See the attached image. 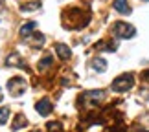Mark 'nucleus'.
Instances as JSON below:
<instances>
[{"label": "nucleus", "instance_id": "16", "mask_svg": "<svg viewBox=\"0 0 149 132\" xmlns=\"http://www.w3.org/2000/svg\"><path fill=\"white\" fill-rule=\"evenodd\" d=\"M4 99V95H2V92H0V101H2Z\"/></svg>", "mask_w": 149, "mask_h": 132}, {"label": "nucleus", "instance_id": "9", "mask_svg": "<svg viewBox=\"0 0 149 132\" xmlns=\"http://www.w3.org/2000/svg\"><path fill=\"white\" fill-rule=\"evenodd\" d=\"M92 68L96 72H105L107 70V61L101 59V57H96V59L92 61Z\"/></svg>", "mask_w": 149, "mask_h": 132}, {"label": "nucleus", "instance_id": "13", "mask_svg": "<svg viewBox=\"0 0 149 132\" xmlns=\"http://www.w3.org/2000/svg\"><path fill=\"white\" fill-rule=\"evenodd\" d=\"M8 117H9V108L0 106V125H4L6 121H8Z\"/></svg>", "mask_w": 149, "mask_h": 132}, {"label": "nucleus", "instance_id": "7", "mask_svg": "<svg viewBox=\"0 0 149 132\" xmlns=\"http://www.w3.org/2000/svg\"><path fill=\"white\" fill-rule=\"evenodd\" d=\"M55 50H57V53H59L61 59H70V57H72V51H70V48H68L66 44L57 42V44H55Z\"/></svg>", "mask_w": 149, "mask_h": 132}, {"label": "nucleus", "instance_id": "11", "mask_svg": "<svg viewBox=\"0 0 149 132\" xmlns=\"http://www.w3.org/2000/svg\"><path fill=\"white\" fill-rule=\"evenodd\" d=\"M52 62H54V57H52V55H46L41 62H39V68H41V70H46L48 66H52Z\"/></svg>", "mask_w": 149, "mask_h": 132}, {"label": "nucleus", "instance_id": "8", "mask_svg": "<svg viewBox=\"0 0 149 132\" xmlns=\"http://www.w3.org/2000/svg\"><path fill=\"white\" fill-rule=\"evenodd\" d=\"M35 28H37V22H26V24L20 28V31H19V33H20V37H22V39H28V37L31 35V31L35 30Z\"/></svg>", "mask_w": 149, "mask_h": 132}, {"label": "nucleus", "instance_id": "17", "mask_svg": "<svg viewBox=\"0 0 149 132\" xmlns=\"http://www.w3.org/2000/svg\"><path fill=\"white\" fill-rule=\"evenodd\" d=\"M0 9H2V4H0Z\"/></svg>", "mask_w": 149, "mask_h": 132}, {"label": "nucleus", "instance_id": "4", "mask_svg": "<svg viewBox=\"0 0 149 132\" xmlns=\"http://www.w3.org/2000/svg\"><path fill=\"white\" fill-rule=\"evenodd\" d=\"M35 110L41 114V116H48V114L52 112V103H50V99H41V101H37V105H35Z\"/></svg>", "mask_w": 149, "mask_h": 132}, {"label": "nucleus", "instance_id": "14", "mask_svg": "<svg viewBox=\"0 0 149 132\" xmlns=\"http://www.w3.org/2000/svg\"><path fill=\"white\" fill-rule=\"evenodd\" d=\"M63 130V125L59 121H54V123H48V132H61Z\"/></svg>", "mask_w": 149, "mask_h": 132}, {"label": "nucleus", "instance_id": "5", "mask_svg": "<svg viewBox=\"0 0 149 132\" xmlns=\"http://www.w3.org/2000/svg\"><path fill=\"white\" fill-rule=\"evenodd\" d=\"M103 97H105V92L103 90H88V92H85V94L81 95V99H88V101H101Z\"/></svg>", "mask_w": 149, "mask_h": 132}, {"label": "nucleus", "instance_id": "10", "mask_svg": "<svg viewBox=\"0 0 149 132\" xmlns=\"http://www.w3.org/2000/svg\"><path fill=\"white\" fill-rule=\"evenodd\" d=\"M24 125H26V117L22 116V114H19V116H17V119H15V125H13L11 129H13V130H19L20 127H24Z\"/></svg>", "mask_w": 149, "mask_h": 132}, {"label": "nucleus", "instance_id": "2", "mask_svg": "<svg viewBox=\"0 0 149 132\" xmlns=\"http://www.w3.org/2000/svg\"><path fill=\"white\" fill-rule=\"evenodd\" d=\"M112 35L116 39H133L136 35V30L129 22H116L112 26Z\"/></svg>", "mask_w": 149, "mask_h": 132}, {"label": "nucleus", "instance_id": "15", "mask_svg": "<svg viewBox=\"0 0 149 132\" xmlns=\"http://www.w3.org/2000/svg\"><path fill=\"white\" fill-rule=\"evenodd\" d=\"M142 77H144V79H147V81H149V70H146L144 73H142Z\"/></svg>", "mask_w": 149, "mask_h": 132}, {"label": "nucleus", "instance_id": "3", "mask_svg": "<svg viewBox=\"0 0 149 132\" xmlns=\"http://www.w3.org/2000/svg\"><path fill=\"white\" fill-rule=\"evenodd\" d=\"M24 90H26V81L22 77H13L8 81V92L11 95L19 97V95L24 94Z\"/></svg>", "mask_w": 149, "mask_h": 132}, {"label": "nucleus", "instance_id": "1", "mask_svg": "<svg viewBox=\"0 0 149 132\" xmlns=\"http://www.w3.org/2000/svg\"><path fill=\"white\" fill-rule=\"evenodd\" d=\"M134 86V75L133 73H122L120 77H116L112 81V90L114 92H127Z\"/></svg>", "mask_w": 149, "mask_h": 132}, {"label": "nucleus", "instance_id": "6", "mask_svg": "<svg viewBox=\"0 0 149 132\" xmlns=\"http://www.w3.org/2000/svg\"><path fill=\"white\" fill-rule=\"evenodd\" d=\"M112 8L116 9L118 13H122V15H129L131 13V8H129L127 0H114V2H112Z\"/></svg>", "mask_w": 149, "mask_h": 132}, {"label": "nucleus", "instance_id": "12", "mask_svg": "<svg viewBox=\"0 0 149 132\" xmlns=\"http://www.w3.org/2000/svg\"><path fill=\"white\" fill-rule=\"evenodd\" d=\"M39 8V2H30V4H24V6H20V9L24 11V13H30V11H35Z\"/></svg>", "mask_w": 149, "mask_h": 132}]
</instances>
